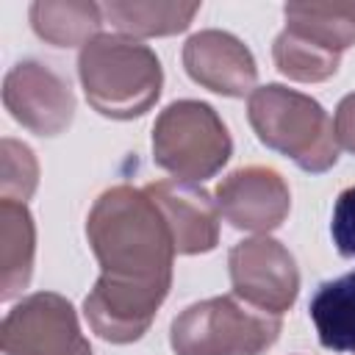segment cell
<instances>
[{"label":"cell","mask_w":355,"mask_h":355,"mask_svg":"<svg viewBox=\"0 0 355 355\" xmlns=\"http://www.w3.org/2000/svg\"><path fill=\"white\" fill-rule=\"evenodd\" d=\"M86 239L100 277L83 300L89 327L111 341H139L172 286L175 239L153 197L128 183L105 189L89 216Z\"/></svg>","instance_id":"1"},{"label":"cell","mask_w":355,"mask_h":355,"mask_svg":"<svg viewBox=\"0 0 355 355\" xmlns=\"http://www.w3.org/2000/svg\"><path fill=\"white\" fill-rule=\"evenodd\" d=\"M78 78L89 105L108 119H136L161 97L164 67L133 36L100 33L80 47Z\"/></svg>","instance_id":"2"},{"label":"cell","mask_w":355,"mask_h":355,"mask_svg":"<svg viewBox=\"0 0 355 355\" xmlns=\"http://www.w3.org/2000/svg\"><path fill=\"white\" fill-rule=\"evenodd\" d=\"M247 119L261 144L291 158L305 172H327L338 161L333 119L308 94L280 83L258 86L247 100Z\"/></svg>","instance_id":"3"},{"label":"cell","mask_w":355,"mask_h":355,"mask_svg":"<svg viewBox=\"0 0 355 355\" xmlns=\"http://www.w3.org/2000/svg\"><path fill=\"white\" fill-rule=\"evenodd\" d=\"M280 316L261 311L236 294L189 305L169 327L175 355H261L280 336Z\"/></svg>","instance_id":"4"},{"label":"cell","mask_w":355,"mask_h":355,"mask_svg":"<svg viewBox=\"0 0 355 355\" xmlns=\"http://www.w3.org/2000/svg\"><path fill=\"white\" fill-rule=\"evenodd\" d=\"M233 139L202 100L169 103L153 125V161L183 183H202L214 178L230 158Z\"/></svg>","instance_id":"5"},{"label":"cell","mask_w":355,"mask_h":355,"mask_svg":"<svg viewBox=\"0 0 355 355\" xmlns=\"http://www.w3.org/2000/svg\"><path fill=\"white\" fill-rule=\"evenodd\" d=\"M6 355H92L72 302L55 291L22 297L0 324Z\"/></svg>","instance_id":"6"},{"label":"cell","mask_w":355,"mask_h":355,"mask_svg":"<svg viewBox=\"0 0 355 355\" xmlns=\"http://www.w3.org/2000/svg\"><path fill=\"white\" fill-rule=\"evenodd\" d=\"M233 294L261 311L286 313L300 294V269L294 255L269 236H252L227 252Z\"/></svg>","instance_id":"7"},{"label":"cell","mask_w":355,"mask_h":355,"mask_svg":"<svg viewBox=\"0 0 355 355\" xmlns=\"http://www.w3.org/2000/svg\"><path fill=\"white\" fill-rule=\"evenodd\" d=\"M3 105L14 122L36 136H58L75 116L69 83L42 61H19L6 72Z\"/></svg>","instance_id":"8"},{"label":"cell","mask_w":355,"mask_h":355,"mask_svg":"<svg viewBox=\"0 0 355 355\" xmlns=\"http://www.w3.org/2000/svg\"><path fill=\"white\" fill-rule=\"evenodd\" d=\"M216 208L236 230L266 236L286 222L291 191L277 169L252 164L222 178L216 186Z\"/></svg>","instance_id":"9"},{"label":"cell","mask_w":355,"mask_h":355,"mask_svg":"<svg viewBox=\"0 0 355 355\" xmlns=\"http://www.w3.org/2000/svg\"><path fill=\"white\" fill-rule=\"evenodd\" d=\"M186 75L222 97H244L255 92L258 64L250 47L227 31H200L183 44Z\"/></svg>","instance_id":"10"},{"label":"cell","mask_w":355,"mask_h":355,"mask_svg":"<svg viewBox=\"0 0 355 355\" xmlns=\"http://www.w3.org/2000/svg\"><path fill=\"white\" fill-rule=\"evenodd\" d=\"M144 191L161 208L178 255L211 252L219 244V208L208 191L183 180H153Z\"/></svg>","instance_id":"11"},{"label":"cell","mask_w":355,"mask_h":355,"mask_svg":"<svg viewBox=\"0 0 355 355\" xmlns=\"http://www.w3.org/2000/svg\"><path fill=\"white\" fill-rule=\"evenodd\" d=\"M36 258V225L25 202L0 200V300L28 288Z\"/></svg>","instance_id":"12"},{"label":"cell","mask_w":355,"mask_h":355,"mask_svg":"<svg viewBox=\"0 0 355 355\" xmlns=\"http://www.w3.org/2000/svg\"><path fill=\"white\" fill-rule=\"evenodd\" d=\"M319 344L330 352H355V272L324 280L308 305Z\"/></svg>","instance_id":"13"},{"label":"cell","mask_w":355,"mask_h":355,"mask_svg":"<svg viewBox=\"0 0 355 355\" xmlns=\"http://www.w3.org/2000/svg\"><path fill=\"white\" fill-rule=\"evenodd\" d=\"M28 17L36 36L53 47L89 44L103 25V8L89 0H36Z\"/></svg>","instance_id":"14"},{"label":"cell","mask_w":355,"mask_h":355,"mask_svg":"<svg viewBox=\"0 0 355 355\" xmlns=\"http://www.w3.org/2000/svg\"><path fill=\"white\" fill-rule=\"evenodd\" d=\"M286 28L333 50L344 53L355 44V0L286 3Z\"/></svg>","instance_id":"15"},{"label":"cell","mask_w":355,"mask_h":355,"mask_svg":"<svg viewBox=\"0 0 355 355\" xmlns=\"http://www.w3.org/2000/svg\"><path fill=\"white\" fill-rule=\"evenodd\" d=\"M200 11V3H105L103 14L111 19L114 28H119L125 36L141 39V36H172L191 25L194 14Z\"/></svg>","instance_id":"16"},{"label":"cell","mask_w":355,"mask_h":355,"mask_svg":"<svg viewBox=\"0 0 355 355\" xmlns=\"http://www.w3.org/2000/svg\"><path fill=\"white\" fill-rule=\"evenodd\" d=\"M272 58L280 75L300 80V83H322L338 72L341 55L283 28L272 44Z\"/></svg>","instance_id":"17"},{"label":"cell","mask_w":355,"mask_h":355,"mask_svg":"<svg viewBox=\"0 0 355 355\" xmlns=\"http://www.w3.org/2000/svg\"><path fill=\"white\" fill-rule=\"evenodd\" d=\"M39 186V164L28 144L17 139L0 141V191L6 200L25 202Z\"/></svg>","instance_id":"18"},{"label":"cell","mask_w":355,"mask_h":355,"mask_svg":"<svg viewBox=\"0 0 355 355\" xmlns=\"http://www.w3.org/2000/svg\"><path fill=\"white\" fill-rule=\"evenodd\" d=\"M330 236L341 255L355 258V186L344 189L333 205Z\"/></svg>","instance_id":"19"},{"label":"cell","mask_w":355,"mask_h":355,"mask_svg":"<svg viewBox=\"0 0 355 355\" xmlns=\"http://www.w3.org/2000/svg\"><path fill=\"white\" fill-rule=\"evenodd\" d=\"M333 130H336L338 147H344L347 153L355 155V92H349L347 97H341V103L336 105Z\"/></svg>","instance_id":"20"}]
</instances>
